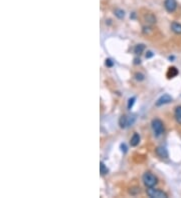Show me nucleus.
Wrapping results in <instances>:
<instances>
[{
    "instance_id": "nucleus-12",
    "label": "nucleus",
    "mask_w": 181,
    "mask_h": 198,
    "mask_svg": "<svg viewBox=\"0 0 181 198\" xmlns=\"http://www.w3.org/2000/svg\"><path fill=\"white\" fill-rule=\"evenodd\" d=\"M145 50V45L144 44H137L134 48V53L137 55H140Z\"/></svg>"
},
{
    "instance_id": "nucleus-4",
    "label": "nucleus",
    "mask_w": 181,
    "mask_h": 198,
    "mask_svg": "<svg viewBox=\"0 0 181 198\" xmlns=\"http://www.w3.org/2000/svg\"><path fill=\"white\" fill-rule=\"evenodd\" d=\"M146 192H147V195L151 198H167L168 197L166 192L162 191L160 189H155L153 187H149Z\"/></svg>"
},
{
    "instance_id": "nucleus-16",
    "label": "nucleus",
    "mask_w": 181,
    "mask_h": 198,
    "mask_svg": "<svg viewBox=\"0 0 181 198\" xmlns=\"http://www.w3.org/2000/svg\"><path fill=\"white\" fill-rule=\"evenodd\" d=\"M105 65H106L107 67H113L114 66V61L110 58H108L105 60Z\"/></svg>"
},
{
    "instance_id": "nucleus-19",
    "label": "nucleus",
    "mask_w": 181,
    "mask_h": 198,
    "mask_svg": "<svg viewBox=\"0 0 181 198\" xmlns=\"http://www.w3.org/2000/svg\"><path fill=\"white\" fill-rule=\"evenodd\" d=\"M154 56V53L152 51H147V54H146V58H151V57Z\"/></svg>"
},
{
    "instance_id": "nucleus-6",
    "label": "nucleus",
    "mask_w": 181,
    "mask_h": 198,
    "mask_svg": "<svg viewBox=\"0 0 181 198\" xmlns=\"http://www.w3.org/2000/svg\"><path fill=\"white\" fill-rule=\"evenodd\" d=\"M171 101H172V97L169 95V94H163L161 96V97H159L158 99H157L156 101V106H162L164 104H168L170 103Z\"/></svg>"
},
{
    "instance_id": "nucleus-7",
    "label": "nucleus",
    "mask_w": 181,
    "mask_h": 198,
    "mask_svg": "<svg viewBox=\"0 0 181 198\" xmlns=\"http://www.w3.org/2000/svg\"><path fill=\"white\" fill-rule=\"evenodd\" d=\"M156 154L158 155L160 158H167L168 157V151L167 149L163 146H158L155 150Z\"/></svg>"
},
{
    "instance_id": "nucleus-5",
    "label": "nucleus",
    "mask_w": 181,
    "mask_h": 198,
    "mask_svg": "<svg viewBox=\"0 0 181 198\" xmlns=\"http://www.w3.org/2000/svg\"><path fill=\"white\" fill-rule=\"evenodd\" d=\"M164 7L169 13H172L177 8V2H176V0H165Z\"/></svg>"
},
{
    "instance_id": "nucleus-18",
    "label": "nucleus",
    "mask_w": 181,
    "mask_h": 198,
    "mask_svg": "<svg viewBox=\"0 0 181 198\" xmlns=\"http://www.w3.org/2000/svg\"><path fill=\"white\" fill-rule=\"evenodd\" d=\"M120 148H121V151L123 152V153H126L127 152V146H126V144L125 143H122L121 144V146H120Z\"/></svg>"
},
{
    "instance_id": "nucleus-3",
    "label": "nucleus",
    "mask_w": 181,
    "mask_h": 198,
    "mask_svg": "<svg viewBox=\"0 0 181 198\" xmlns=\"http://www.w3.org/2000/svg\"><path fill=\"white\" fill-rule=\"evenodd\" d=\"M136 117L135 115H130V116H128V115H123V116L120 118L119 120V124H120V127L121 128H127L131 126V125L135 122Z\"/></svg>"
},
{
    "instance_id": "nucleus-1",
    "label": "nucleus",
    "mask_w": 181,
    "mask_h": 198,
    "mask_svg": "<svg viewBox=\"0 0 181 198\" xmlns=\"http://www.w3.org/2000/svg\"><path fill=\"white\" fill-rule=\"evenodd\" d=\"M142 180H143V183L145 184V186L148 188L154 187L157 184V182H158L157 177L154 174H152L151 172H145L142 176Z\"/></svg>"
},
{
    "instance_id": "nucleus-14",
    "label": "nucleus",
    "mask_w": 181,
    "mask_h": 198,
    "mask_svg": "<svg viewBox=\"0 0 181 198\" xmlns=\"http://www.w3.org/2000/svg\"><path fill=\"white\" fill-rule=\"evenodd\" d=\"M115 15L119 19H123L124 17H125V11H124L123 9L118 8V9H116V10H115Z\"/></svg>"
},
{
    "instance_id": "nucleus-10",
    "label": "nucleus",
    "mask_w": 181,
    "mask_h": 198,
    "mask_svg": "<svg viewBox=\"0 0 181 198\" xmlns=\"http://www.w3.org/2000/svg\"><path fill=\"white\" fill-rule=\"evenodd\" d=\"M171 30L175 34H181V24L178 22H172L171 23Z\"/></svg>"
},
{
    "instance_id": "nucleus-15",
    "label": "nucleus",
    "mask_w": 181,
    "mask_h": 198,
    "mask_svg": "<svg viewBox=\"0 0 181 198\" xmlns=\"http://www.w3.org/2000/svg\"><path fill=\"white\" fill-rule=\"evenodd\" d=\"M135 101H136V97H135V96H133V97L129 98V100H128V105H127L128 109L131 110L133 108V106H134V104H135Z\"/></svg>"
},
{
    "instance_id": "nucleus-11",
    "label": "nucleus",
    "mask_w": 181,
    "mask_h": 198,
    "mask_svg": "<svg viewBox=\"0 0 181 198\" xmlns=\"http://www.w3.org/2000/svg\"><path fill=\"white\" fill-rule=\"evenodd\" d=\"M174 117L176 122L181 125V106H177L174 111Z\"/></svg>"
},
{
    "instance_id": "nucleus-2",
    "label": "nucleus",
    "mask_w": 181,
    "mask_h": 198,
    "mask_svg": "<svg viewBox=\"0 0 181 198\" xmlns=\"http://www.w3.org/2000/svg\"><path fill=\"white\" fill-rule=\"evenodd\" d=\"M151 126H152V130H153L154 135L156 137H159V136H161L162 134H163V132H164V125H163V122H162L160 119L156 118V119L152 120Z\"/></svg>"
},
{
    "instance_id": "nucleus-9",
    "label": "nucleus",
    "mask_w": 181,
    "mask_h": 198,
    "mask_svg": "<svg viewBox=\"0 0 181 198\" xmlns=\"http://www.w3.org/2000/svg\"><path fill=\"white\" fill-rule=\"evenodd\" d=\"M178 75V69L176 68V67L174 66H171L168 68V71H167V77L170 79V78H174V77H176Z\"/></svg>"
},
{
    "instance_id": "nucleus-8",
    "label": "nucleus",
    "mask_w": 181,
    "mask_h": 198,
    "mask_svg": "<svg viewBox=\"0 0 181 198\" xmlns=\"http://www.w3.org/2000/svg\"><path fill=\"white\" fill-rule=\"evenodd\" d=\"M140 135L138 134V133H134L133 134V136L131 137V140H130V144H131V146L133 147H136L138 144L140 143Z\"/></svg>"
},
{
    "instance_id": "nucleus-17",
    "label": "nucleus",
    "mask_w": 181,
    "mask_h": 198,
    "mask_svg": "<svg viewBox=\"0 0 181 198\" xmlns=\"http://www.w3.org/2000/svg\"><path fill=\"white\" fill-rule=\"evenodd\" d=\"M135 78L138 81H143V80H144V78H145V76H144V74H142V73H136L135 74Z\"/></svg>"
},
{
    "instance_id": "nucleus-20",
    "label": "nucleus",
    "mask_w": 181,
    "mask_h": 198,
    "mask_svg": "<svg viewBox=\"0 0 181 198\" xmlns=\"http://www.w3.org/2000/svg\"><path fill=\"white\" fill-rule=\"evenodd\" d=\"M141 63V59L140 58H135L134 59V64L135 65H138V64H140Z\"/></svg>"
},
{
    "instance_id": "nucleus-13",
    "label": "nucleus",
    "mask_w": 181,
    "mask_h": 198,
    "mask_svg": "<svg viewBox=\"0 0 181 198\" xmlns=\"http://www.w3.org/2000/svg\"><path fill=\"white\" fill-rule=\"evenodd\" d=\"M108 172H109V169L107 168L106 165H105V163L104 162L100 163V173H101V175L102 176L106 175V174H108Z\"/></svg>"
}]
</instances>
